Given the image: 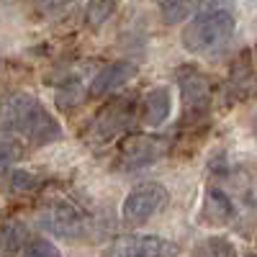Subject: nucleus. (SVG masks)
I'll list each match as a JSON object with an SVG mask.
<instances>
[{"label": "nucleus", "instance_id": "1", "mask_svg": "<svg viewBox=\"0 0 257 257\" xmlns=\"http://www.w3.org/2000/svg\"><path fill=\"white\" fill-rule=\"evenodd\" d=\"M0 128L31 144H52L62 137L57 118L31 93H13L0 103Z\"/></svg>", "mask_w": 257, "mask_h": 257}, {"label": "nucleus", "instance_id": "2", "mask_svg": "<svg viewBox=\"0 0 257 257\" xmlns=\"http://www.w3.org/2000/svg\"><path fill=\"white\" fill-rule=\"evenodd\" d=\"M234 29H237V18L229 6L201 11L183 29V49L190 54H213L231 41Z\"/></svg>", "mask_w": 257, "mask_h": 257}, {"label": "nucleus", "instance_id": "3", "mask_svg": "<svg viewBox=\"0 0 257 257\" xmlns=\"http://www.w3.org/2000/svg\"><path fill=\"white\" fill-rule=\"evenodd\" d=\"M167 201H170V193L160 183L137 185L134 190L126 193L123 206H121V216L126 224H144L152 216H157L167 206Z\"/></svg>", "mask_w": 257, "mask_h": 257}, {"label": "nucleus", "instance_id": "4", "mask_svg": "<svg viewBox=\"0 0 257 257\" xmlns=\"http://www.w3.org/2000/svg\"><path fill=\"white\" fill-rule=\"evenodd\" d=\"M39 224L47 231H52L54 237H64V239H77L85 234V216L77 206H72L70 201H52L41 208L39 213Z\"/></svg>", "mask_w": 257, "mask_h": 257}, {"label": "nucleus", "instance_id": "5", "mask_svg": "<svg viewBox=\"0 0 257 257\" xmlns=\"http://www.w3.org/2000/svg\"><path fill=\"white\" fill-rule=\"evenodd\" d=\"M108 252L121 257H170L178 254V247L157 234H128V237L116 239Z\"/></svg>", "mask_w": 257, "mask_h": 257}, {"label": "nucleus", "instance_id": "6", "mask_svg": "<svg viewBox=\"0 0 257 257\" xmlns=\"http://www.w3.org/2000/svg\"><path fill=\"white\" fill-rule=\"evenodd\" d=\"M178 88L185 103V111L203 113L211 105V88L206 82V75L196 67H180L178 70Z\"/></svg>", "mask_w": 257, "mask_h": 257}, {"label": "nucleus", "instance_id": "7", "mask_svg": "<svg viewBox=\"0 0 257 257\" xmlns=\"http://www.w3.org/2000/svg\"><path fill=\"white\" fill-rule=\"evenodd\" d=\"M134 75H137V64H132V62H111V64H105L90 82V95L93 98L111 95L118 88H123Z\"/></svg>", "mask_w": 257, "mask_h": 257}, {"label": "nucleus", "instance_id": "8", "mask_svg": "<svg viewBox=\"0 0 257 257\" xmlns=\"http://www.w3.org/2000/svg\"><path fill=\"white\" fill-rule=\"evenodd\" d=\"M162 155V147L155 139H147V137H128L121 142V165L126 170H139L157 162Z\"/></svg>", "mask_w": 257, "mask_h": 257}, {"label": "nucleus", "instance_id": "9", "mask_svg": "<svg viewBox=\"0 0 257 257\" xmlns=\"http://www.w3.org/2000/svg\"><path fill=\"white\" fill-rule=\"evenodd\" d=\"M170 111H173V95H170V88L160 85V88H152L144 98V123L149 128H157L170 118Z\"/></svg>", "mask_w": 257, "mask_h": 257}, {"label": "nucleus", "instance_id": "10", "mask_svg": "<svg viewBox=\"0 0 257 257\" xmlns=\"http://www.w3.org/2000/svg\"><path fill=\"white\" fill-rule=\"evenodd\" d=\"M203 216L208 219V224H224L234 216V206L221 190L211 188L206 193V201H203Z\"/></svg>", "mask_w": 257, "mask_h": 257}, {"label": "nucleus", "instance_id": "11", "mask_svg": "<svg viewBox=\"0 0 257 257\" xmlns=\"http://www.w3.org/2000/svg\"><path fill=\"white\" fill-rule=\"evenodd\" d=\"M203 0H160V13L165 24H178V21L188 18L190 13L201 11Z\"/></svg>", "mask_w": 257, "mask_h": 257}, {"label": "nucleus", "instance_id": "12", "mask_svg": "<svg viewBox=\"0 0 257 257\" xmlns=\"http://www.w3.org/2000/svg\"><path fill=\"white\" fill-rule=\"evenodd\" d=\"M24 247H26V231H24V226L6 224L3 229H0V249L16 252V249H24Z\"/></svg>", "mask_w": 257, "mask_h": 257}, {"label": "nucleus", "instance_id": "13", "mask_svg": "<svg viewBox=\"0 0 257 257\" xmlns=\"http://www.w3.org/2000/svg\"><path fill=\"white\" fill-rule=\"evenodd\" d=\"M196 254H221V257H231L237 254V247H234L229 239L224 237H208L196 247Z\"/></svg>", "mask_w": 257, "mask_h": 257}, {"label": "nucleus", "instance_id": "14", "mask_svg": "<svg viewBox=\"0 0 257 257\" xmlns=\"http://www.w3.org/2000/svg\"><path fill=\"white\" fill-rule=\"evenodd\" d=\"M24 157V147L21 142H16L13 137H0V167L13 165Z\"/></svg>", "mask_w": 257, "mask_h": 257}, {"label": "nucleus", "instance_id": "15", "mask_svg": "<svg viewBox=\"0 0 257 257\" xmlns=\"http://www.w3.org/2000/svg\"><path fill=\"white\" fill-rule=\"evenodd\" d=\"M21 252L31 254V257H57V254H59V249H57L52 242H47V239H29L26 247L21 249Z\"/></svg>", "mask_w": 257, "mask_h": 257}, {"label": "nucleus", "instance_id": "16", "mask_svg": "<svg viewBox=\"0 0 257 257\" xmlns=\"http://www.w3.org/2000/svg\"><path fill=\"white\" fill-rule=\"evenodd\" d=\"M113 3H116V0H95V3L88 8V21H90L93 26L103 24V21L111 16V11H113Z\"/></svg>", "mask_w": 257, "mask_h": 257}, {"label": "nucleus", "instance_id": "17", "mask_svg": "<svg viewBox=\"0 0 257 257\" xmlns=\"http://www.w3.org/2000/svg\"><path fill=\"white\" fill-rule=\"evenodd\" d=\"M39 185V178L34 173H26V170H16L11 175V188L13 190H34Z\"/></svg>", "mask_w": 257, "mask_h": 257}, {"label": "nucleus", "instance_id": "18", "mask_svg": "<svg viewBox=\"0 0 257 257\" xmlns=\"http://www.w3.org/2000/svg\"><path fill=\"white\" fill-rule=\"evenodd\" d=\"M252 134H254V139H257V111H254V116H252Z\"/></svg>", "mask_w": 257, "mask_h": 257}, {"label": "nucleus", "instance_id": "19", "mask_svg": "<svg viewBox=\"0 0 257 257\" xmlns=\"http://www.w3.org/2000/svg\"><path fill=\"white\" fill-rule=\"evenodd\" d=\"M254 54H257V47H254Z\"/></svg>", "mask_w": 257, "mask_h": 257}]
</instances>
